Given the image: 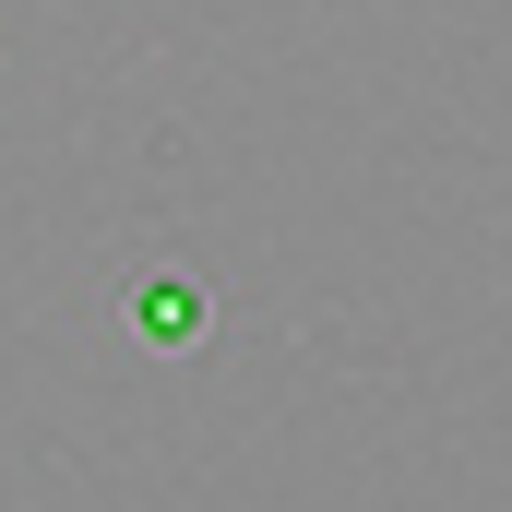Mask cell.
<instances>
[{"mask_svg":"<svg viewBox=\"0 0 512 512\" xmlns=\"http://www.w3.org/2000/svg\"><path fill=\"white\" fill-rule=\"evenodd\" d=\"M131 334H143V346H191V334H203V286H191V274H143V286H131Z\"/></svg>","mask_w":512,"mask_h":512,"instance_id":"cell-1","label":"cell"}]
</instances>
